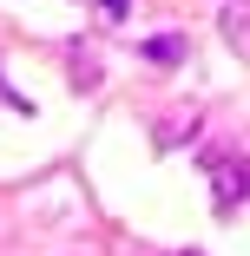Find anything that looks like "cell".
I'll return each mask as SVG.
<instances>
[{
    "mask_svg": "<svg viewBox=\"0 0 250 256\" xmlns=\"http://www.w3.org/2000/svg\"><path fill=\"white\" fill-rule=\"evenodd\" d=\"M165 256H204V250H165Z\"/></svg>",
    "mask_w": 250,
    "mask_h": 256,
    "instance_id": "cell-7",
    "label": "cell"
},
{
    "mask_svg": "<svg viewBox=\"0 0 250 256\" xmlns=\"http://www.w3.org/2000/svg\"><path fill=\"white\" fill-rule=\"evenodd\" d=\"M184 53H191L184 33H152V40H138V60H145V66H184Z\"/></svg>",
    "mask_w": 250,
    "mask_h": 256,
    "instance_id": "cell-2",
    "label": "cell"
},
{
    "mask_svg": "<svg viewBox=\"0 0 250 256\" xmlns=\"http://www.w3.org/2000/svg\"><path fill=\"white\" fill-rule=\"evenodd\" d=\"M99 14H106V20H125V14H132V0H99Z\"/></svg>",
    "mask_w": 250,
    "mask_h": 256,
    "instance_id": "cell-5",
    "label": "cell"
},
{
    "mask_svg": "<svg viewBox=\"0 0 250 256\" xmlns=\"http://www.w3.org/2000/svg\"><path fill=\"white\" fill-rule=\"evenodd\" d=\"M217 26H224V40H230V53H237V60L250 66V7H243V0H230Z\"/></svg>",
    "mask_w": 250,
    "mask_h": 256,
    "instance_id": "cell-3",
    "label": "cell"
},
{
    "mask_svg": "<svg viewBox=\"0 0 250 256\" xmlns=\"http://www.w3.org/2000/svg\"><path fill=\"white\" fill-rule=\"evenodd\" d=\"M184 138H197V112H191V118H184V112H171V118L158 125V151H178Z\"/></svg>",
    "mask_w": 250,
    "mask_h": 256,
    "instance_id": "cell-4",
    "label": "cell"
},
{
    "mask_svg": "<svg viewBox=\"0 0 250 256\" xmlns=\"http://www.w3.org/2000/svg\"><path fill=\"white\" fill-rule=\"evenodd\" d=\"M204 171H211V204L224 217L237 204H250V158L243 151H204Z\"/></svg>",
    "mask_w": 250,
    "mask_h": 256,
    "instance_id": "cell-1",
    "label": "cell"
},
{
    "mask_svg": "<svg viewBox=\"0 0 250 256\" xmlns=\"http://www.w3.org/2000/svg\"><path fill=\"white\" fill-rule=\"evenodd\" d=\"M0 98H7V106H27V98H14V92H7V86H0Z\"/></svg>",
    "mask_w": 250,
    "mask_h": 256,
    "instance_id": "cell-6",
    "label": "cell"
}]
</instances>
